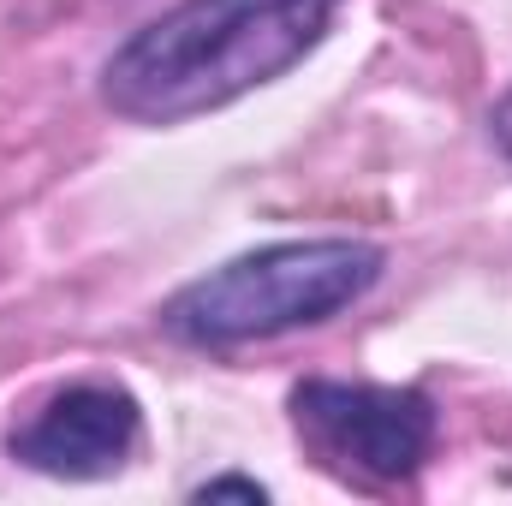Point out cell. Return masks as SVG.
Listing matches in <instances>:
<instances>
[{"label":"cell","instance_id":"1","mask_svg":"<svg viewBox=\"0 0 512 506\" xmlns=\"http://www.w3.org/2000/svg\"><path fill=\"white\" fill-rule=\"evenodd\" d=\"M340 0H179L108 54L102 102L131 126H185L286 78Z\"/></svg>","mask_w":512,"mask_h":506},{"label":"cell","instance_id":"2","mask_svg":"<svg viewBox=\"0 0 512 506\" xmlns=\"http://www.w3.org/2000/svg\"><path fill=\"white\" fill-rule=\"evenodd\" d=\"M387 268L370 239H280L245 251L161 304V334L191 352H239L298 328H322L352 310Z\"/></svg>","mask_w":512,"mask_h":506},{"label":"cell","instance_id":"3","mask_svg":"<svg viewBox=\"0 0 512 506\" xmlns=\"http://www.w3.org/2000/svg\"><path fill=\"white\" fill-rule=\"evenodd\" d=\"M298 441L346 483L393 489L411 483L441 435L435 399L423 387H382V381H328L310 376L286 393Z\"/></svg>","mask_w":512,"mask_h":506},{"label":"cell","instance_id":"4","mask_svg":"<svg viewBox=\"0 0 512 506\" xmlns=\"http://www.w3.org/2000/svg\"><path fill=\"white\" fill-rule=\"evenodd\" d=\"M143 435V411L120 381H72L54 387L24 423H12L6 453L24 471L60 477V483H102L126 471Z\"/></svg>","mask_w":512,"mask_h":506},{"label":"cell","instance_id":"5","mask_svg":"<svg viewBox=\"0 0 512 506\" xmlns=\"http://www.w3.org/2000/svg\"><path fill=\"white\" fill-rule=\"evenodd\" d=\"M191 501H251V506H262L268 489H262L256 477H209V483L191 489Z\"/></svg>","mask_w":512,"mask_h":506},{"label":"cell","instance_id":"6","mask_svg":"<svg viewBox=\"0 0 512 506\" xmlns=\"http://www.w3.org/2000/svg\"><path fill=\"white\" fill-rule=\"evenodd\" d=\"M489 131H495V143H501V155L512 161V90L495 102V114H489Z\"/></svg>","mask_w":512,"mask_h":506}]
</instances>
